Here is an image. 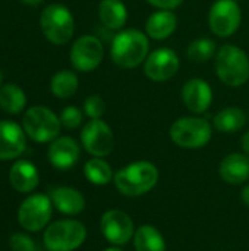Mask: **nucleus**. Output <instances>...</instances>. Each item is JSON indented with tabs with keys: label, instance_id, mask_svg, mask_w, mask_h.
<instances>
[{
	"label": "nucleus",
	"instance_id": "5701e85b",
	"mask_svg": "<svg viewBox=\"0 0 249 251\" xmlns=\"http://www.w3.org/2000/svg\"><path fill=\"white\" fill-rule=\"evenodd\" d=\"M134 246L136 251H166V241L160 231L151 225H142L135 231Z\"/></svg>",
	"mask_w": 249,
	"mask_h": 251
},
{
	"label": "nucleus",
	"instance_id": "b1692460",
	"mask_svg": "<svg viewBox=\"0 0 249 251\" xmlns=\"http://www.w3.org/2000/svg\"><path fill=\"white\" fill-rule=\"evenodd\" d=\"M79 81L72 71H59L50 81V90L57 99H70L78 90Z\"/></svg>",
	"mask_w": 249,
	"mask_h": 251
},
{
	"label": "nucleus",
	"instance_id": "393cba45",
	"mask_svg": "<svg viewBox=\"0 0 249 251\" xmlns=\"http://www.w3.org/2000/svg\"><path fill=\"white\" fill-rule=\"evenodd\" d=\"M26 104V96L22 88L15 84H6L0 88V107L10 113L16 115L23 110Z\"/></svg>",
	"mask_w": 249,
	"mask_h": 251
},
{
	"label": "nucleus",
	"instance_id": "473e14b6",
	"mask_svg": "<svg viewBox=\"0 0 249 251\" xmlns=\"http://www.w3.org/2000/svg\"><path fill=\"white\" fill-rule=\"evenodd\" d=\"M241 197H242V201L249 207V185L244 187V190L241 193Z\"/></svg>",
	"mask_w": 249,
	"mask_h": 251
},
{
	"label": "nucleus",
	"instance_id": "f8f14e48",
	"mask_svg": "<svg viewBox=\"0 0 249 251\" xmlns=\"http://www.w3.org/2000/svg\"><path fill=\"white\" fill-rule=\"evenodd\" d=\"M103 43L94 35L79 37L70 49V63L79 72L94 71L103 60Z\"/></svg>",
	"mask_w": 249,
	"mask_h": 251
},
{
	"label": "nucleus",
	"instance_id": "9b49d317",
	"mask_svg": "<svg viewBox=\"0 0 249 251\" xmlns=\"http://www.w3.org/2000/svg\"><path fill=\"white\" fill-rule=\"evenodd\" d=\"M100 229L104 238L117 247L128 244L135 235V226L131 216L117 209L107 210L100 221Z\"/></svg>",
	"mask_w": 249,
	"mask_h": 251
},
{
	"label": "nucleus",
	"instance_id": "e433bc0d",
	"mask_svg": "<svg viewBox=\"0 0 249 251\" xmlns=\"http://www.w3.org/2000/svg\"><path fill=\"white\" fill-rule=\"evenodd\" d=\"M235 1H241V0H235Z\"/></svg>",
	"mask_w": 249,
	"mask_h": 251
},
{
	"label": "nucleus",
	"instance_id": "6e6552de",
	"mask_svg": "<svg viewBox=\"0 0 249 251\" xmlns=\"http://www.w3.org/2000/svg\"><path fill=\"white\" fill-rule=\"evenodd\" d=\"M242 21V13L235 0H216L210 7L208 25L214 35L227 38L232 37Z\"/></svg>",
	"mask_w": 249,
	"mask_h": 251
},
{
	"label": "nucleus",
	"instance_id": "7ed1b4c3",
	"mask_svg": "<svg viewBox=\"0 0 249 251\" xmlns=\"http://www.w3.org/2000/svg\"><path fill=\"white\" fill-rule=\"evenodd\" d=\"M216 72L219 79L232 88L242 87L249 79L248 54L238 46L225 44L216 54Z\"/></svg>",
	"mask_w": 249,
	"mask_h": 251
},
{
	"label": "nucleus",
	"instance_id": "72a5a7b5",
	"mask_svg": "<svg viewBox=\"0 0 249 251\" xmlns=\"http://www.w3.org/2000/svg\"><path fill=\"white\" fill-rule=\"evenodd\" d=\"M21 3H25V4H29V6H38L43 0H19Z\"/></svg>",
	"mask_w": 249,
	"mask_h": 251
},
{
	"label": "nucleus",
	"instance_id": "c9c22d12",
	"mask_svg": "<svg viewBox=\"0 0 249 251\" xmlns=\"http://www.w3.org/2000/svg\"><path fill=\"white\" fill-rule=\"evenodd\" d=\"M0 84H1V72H0Z\"/></svg>",
	"mask_w": 249,
	"mask_h": 251
},
{
	"label": "nucleus",
	"instance_id": "1a4fd4ad",
	"mask_svg": "<svg viewBox=\"0 0 249 251\" xmlns=\"http://www.w3.org/2000/svg\"><path fill=\"white\" fill-rule=\"evenodd\" d=\"M53 203L44 194H34L23 200L18 210L19 225L31 232L43 229L51 218Z\"/></svg>",
	"mask_w": 249,
	"mask_h": 251
},
{
	"label": "nucleus",
	"instance_id": "c756f323",
	"mask_svg": "<svg viewBox=\"0 0 249 251\" xmlns=\"http://www.w3.org/2000/svg\"><path fill=\"white\" fill-rule=\"evenodd\" d=\"M9 247L12 251H37L34 240L25 234H13L9 240Z\"/></svg>",
	"mask_w": 249,
	"mask_h": 251
},
{
	"label": "nucleus",
	"instance_id": "ddd939ff",
	"mask_svg": "<svg viewBox=\"0 0 249 251\" xmlns=\"http://www.w3.org/2000/svg\"><path fill=\"white\" fill-rule=\"evenodd\" d=\"M181 66L178 54L172 49H157L144 62V74L154 82H164L173 78Z\"/></svg>",
	"mask_w": 249,
	"mask_h": 251
},
{
	"label": "nucleus",
	"instance_id": "2eb2a0df",
	"mask_svg": "<svg viewBox=\"0 0 249 251\" xmlns=\"http://www.w3.org/2000/svg\"><path fill=\"white\" fill-rule=\"evenodd\" d=\"M25 147V131L12 121H0V160L19 157Z\"/></svg>",
	"mask_w": 249,
	"mask_h": 251
},
{
	"label": "nucleus",
	"instance_id": "f257e3e1",
	"mask_svg": "<svg viewBox=\"0 0 249 251\" xmlns=\"http://www.w3.org/2000/svg\"><path fill=\"white\" fill-rule=\"evenodd\" d=\"M150 41L147 35L135 28H128L113 37L110 57L114 65L123 69L139 66L148 57Z\"/></svg>",
	"mask_w": 249,
	"mask_h": 251
},
{
	"label": "nucleus",
	"instance_id": "20e7f679",
	"mask_svg": "<svg viewBox=\"0 0 249 251\" xmlns=\"http://www.w3.org/2000/svg\"><path fill=\"white\" fill-rule=\"evenodd\" d=\"M211 135V124L200 116H183L170 126L172 141L182 149H201L210 143Z\"/></svg>",
	"mask_w": 249,
	"mask_h": 251
},
{
	"label": "nucleus",
	"instance_id": "412c9836",
	"mask_svg": "<svg viewBox=\"0 0 249 251\" xmlns=\"http://www.w3.org/2000/svg\"><path fill=\"white\" fill-rule=\"evenodd\" d=\"M98 16L104 26L120 29L128 21V10L122 0H101L98 4Z\"/></svg>",
	"mask_w": 249,
	"mask_h": 251
},
{
	"label": "nucleus",
	"instance_id": "7c9ffc66",
	"mask_svg": "<svg viewBox=\"0 0 249 251\" xmlns=\"http://www.w3.org/2000/svg\"><path fill=\"white\" fill-rule=\"evenodd\" d=\"M147 3H150L151 6H154L157 9L173 10L175 7L181 6L183 3V0H147Z\"/></svg>",
	"mask_w": 249,
	"mask_h": 251
},
{
	"label": "nucleus",
	"instance_id": "423d86ee",
	"mask_svg": "<svg viewBox=\"0 0 249 251\" xmlns=\"http://www.w3.org/2000/svg\"><path fill=\"white\" fill-rule=\"evenodd\" d=\"M85 240V225L73 219L57 221L44 232V246L48 251H73L79 249Z\"/></svg>",
	"mask_w": 249,
	"mask_h": 251
},
{
	"label": "nucleus",
	"instance_id": "f704fd0d",
	"mask_svg": "<svg viewBox=\"0 0 249 251\" xmlns=\"http://www.w3.org/2000/svg\"><path fill=\"white\" fill-rule=\"evenodd\" d=\"M103 251H123L120 247H117V246H113V247H109V249H104Z\"/></svg>",
	"mask_w": 249,
	"mask_h": 251
},
{
	"label": "nucleus",
	"instance_id": "39448f33",
	"mask_svg": "<svg viewBox=\"0 0 249 251\" xmlns=\"http://www.w3.org/2000/svg\"><path fill=\"white\" fill-rule=\"evenodd\" d=\"M40 26L44 37L50 43L56 46H63L73 35L75 19L66 6L53 3L43 10L40 16Z\"/></svg>",
	"mask_w": 249,
	"mask_h": 251
},
{
	"label": "nucleus",
	"instance_id": "0eeeda50",
	"mask_svg": "<svg viewBox=\"0 0 249 251\" xmlns=\"http://www.w3.org/2000/svg\"><path fill=\"white\" fill-rule=\"evenodd\" d=\"M22 126L25 134L35 143H48L56 140L60 134L62 122L48 107L32 106L25 112Z\"/></svg>",
	"mask_w": 249,
	"mask_h": 251
},
{
	"label": "nucleus",
	"instance_id": "9d476101",
	"mask_svg": "<svg viewBox=\"0 0 249 251\" xmlns=\"http://www.w3.org/2000/svg\"><path fill=\"white\" fill-rule=\"evenodd\" d=\"M81 143L91 156L106 157L113 151L114 135L104 121L91 119L81 131Z\"/></svg>",
	"mask_w": 249,
	"mask_h": 251
},
{
	"label": "nucleus",
	"instance_id": "a211bd4d",
	"mask_svg": "<svg viewBox=\"0 0 249 251\" xmlns=\"http://www.w3.org/2000/svg\"><path fill=\"white\" fill-rule=\"evenodd\" d=\"M53 206L63 215L75 216L85 209V199L81 191L70 187H57L50 193Z\"/></svg>",
	"mask_w": 249,
	"mask_h": 251
},
{
	"label": "nucleus",
	"instance_id": "dca6fc26",
	"mask_svg": "<svg viewBox=\"0 0 249 251\" xmlns=\"http://www.w3.org/2000/svg\"><path fill=\"white\" fill-rule=\"evenodd\" d=\"M81 156L78 143L70 137H57L51 141L48 147L50 163L60 171H68L73 168Z\"/></svg>",
	"mask_w": 249,
	"mask_h": 251
},
{
	"label": "nucleus",
	"instance_id": "2f4dec72",
	"mask_svg": "<svg viewBox=\"0 0 249 251\" xmlns=\"http://www.w3.org/2000/svg\"><path fill=\"white\" fill-rule=\"evenodd\" d=\"M241 146H242V150H244V153H245V154H247V156L249 157V131L248 132H245V134L242 135Z\"/></svg>",
	"mask_w": 249,
	"mask_h": 251
},
{
	"label": "nucleus",
	"instance_id": "c85d7f7f",
	"mask_svg": "<svg viewBox=\"0 0 249 251\" xmlns=\"http://www.w3.org/2000/svg\"><path fill=\"white\" fill-rule=\"evenodd\" d=\"M60 122L68 129H76L82 124V112L75 106H68L60 113Z\"/></svg>",
	"mask_w": 249,
	"mask_h": 251
},
{
	"label": "nucleus",
	"instance_id": "cd10ccee",
	"mask_svg": "<svg viewBox=\"0 0 249 251\" xmlns=\"http://www.w3.org/2000/svg\"><path fill=\"white\" fill-rule=\"evenodd\" d=\"M84 112L90 119H101V116L106 113V101L101 96L92 94L85 99Z\"/></svg>",
	"mask_w": 249,
	"mask_h": 251
},
{
	"label": "nucleus",
	"instance_id": "bb28decb",
	"mask_svg": "<svg viewBox=\"0 0 249 251\" xmlns=\"http://www.w3.org/2000/svg\"><path fill=\"white\" fill-rule=\"evenodd\" d=\"M216 54H217V47L211 38H197L186 49L188 59H191L192 62H197V63L208 62Z\"/></svg>",
	"mask_w": 249,
	"mask_h": 251
},
{
	"label": "nucleus",
	"instance_id": "4be33fe9",
	"mask_svg": "<svg viewBox=\"0 0 249 251\" xmlns=\"http://www.w3.org/2000/svg\"><path fill=\"white\" fill-rule=\"evenodd\" d=\"M247 113L241 107L229 106L214 116V128L225 134H233L247 125Z\"/></svg>",
	"mask_w": 249,
	"mask_h": 251
},
{
	"label": "nucleus",
	"instance_id": "aec40b11",
	"mask_svg": "<svg viewBox=\"0 0 249 251\" xmlns=\"http://www.w3.org/2000/svg\"><path fill=\"white\" fill-rule=\"evenodd\" d=\"M176 26L178 16L172 10L158 9L147 19L145 32L153 40H166L176 31Z\"/></svg>",
	"mask_w": 249,
	"mask_h": 251
},
{
	"label": "nucleus",
	"instance_id": "6ab92c4d",
	"mask_svg": "<svg viewBox=\"0 0 249 251\" xmlns=\"http://www.w3.org/2000/svg\"><path fill=\"white\" fill-rule=\"evenodd\" d=\"M9 181L12 187L19 193H31L40 182L37 168L28 160H18L12 165L9 172Z\"/></svg>",
	"mask_w": 249,
	"mask_h": 251
},
{
	"label": "nucleus",
	"instance_id": "a878e982",
	"mask_svg": "<svg viewBox=\"0 0 249 251\" xmlns=\"http://www.w3.org/2000/svg\"><path fill=\"white\" fill-rule=\"evenodd\" d=\"M84 174H85V178L91 184L100 185V187L107 185L114 178L112 166L106 160H103V157L90 159L84 166Z\"/></svg>",
	"mask_w": 249,
	"mask_h": 251
},
{
	"label": "nucleus",
	"instance_id": "f3484780",
	"mask_svg": "<svg viewBox=\"0 0 249 251\" xmlns=\"http://www.w3.org/2000/svg\"><path fill=\"white\" fill-rule=\"evenodd\" d=\"M220 178L230 185H241L249 179V157L245 153L227 154L219 166Z\"/></svg>",
	"mask_w": 249,
	"mask_h": 251
},
{
	"label": "nucleus",
	"instance_id": "f03ea898",
	"mask_svg": "<svg viewBox=\"0 0 249 251\" xmlns=\"http://www.w3.org/2000/svg\"><path fill=\"white\" fill-rule=\"evenodd\" d=\"M113 182L120 194L126 197H139L150 193L157 185L158 169L151 162L138 160L117 171Z\"/></svg>",
	"mask_w": 249,
	"mask_h": 251
},
{
	"label": "nucleus",
	"instance_id": "4468645a",
	"mask_svg": "<svg viewBox=\"0 0 249 251\" xmlns=\"http://www.w3.org/2000/svg\"><path fill=\"white\" fill-rule=\"evenodd\" d=\"M182 100L188 110L195 115L207 112L213 101V90L203 78H192L186 81L182 88Z\"/></svg>",
	"mask_w": 249,
	"mask_h": 251
}]
</instances>
